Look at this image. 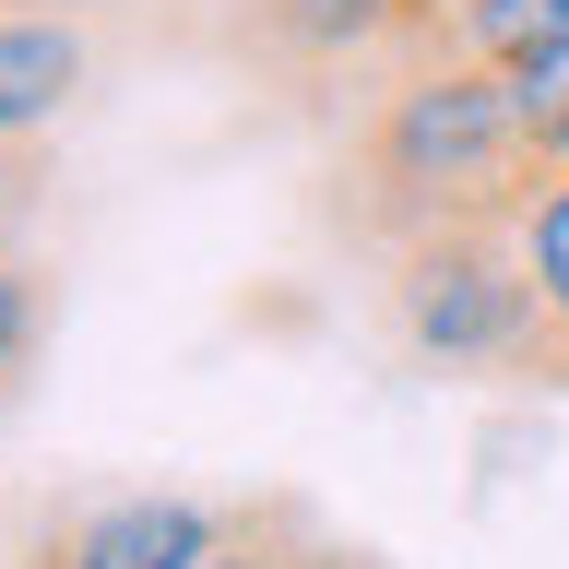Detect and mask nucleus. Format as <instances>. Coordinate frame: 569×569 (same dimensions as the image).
<instances>
[{"label": "nucleus", "instance_id": "7", "mask_svg": "<svg viewBox=\"0 0 569 569\" xmlns=\"http://www.w3.org/2000/svg\"><path fill=\"white\" fill-rule=\"evenodd\" d=\"M546 48H569V0H439V60L522 71Z\"/></svg>", "mask_w": 569, "mask_h": 569}, {"label": "nucleus", "instance_id": "4", "mask_svg": "<svg viewBox=\"0 0 569 569\" xmlns=\"http://www.w3.org/2000/svg\"><path fill=\"white\" fill-rule=\"evenodd\" d=\"M213 498H167V487H142V498H83V510H36V533H48V558L60 569H190L213 546Z\"/></svg>", "mask_w": 569, "mask_h": 569}, {"label": "nucleus", "instance_id": "2", "mask_svg": "<svg viewBox=\"0 0 569 569\" xmlns=\"http://www.w3.org/2000/svg\"><path fill=\"white\" fill-rule=\"evenodd\" d=\"M380 320L439 380H546V297H533V261H522V202L403 238L380 261Z\"/></svg>", "mask_w": 569, "mask_h": 569}, {"label": "nucleus", "instance_id": "11", "mask_svg": "<svg viewBox=\"0 0 569 569\" xmlns=\"http://www.w3.org/2000/svg\"><path fill=\"white\" fill-rule=\"evenodd\" d=\"M356 569H380V558H356Z\"/></svg>", "mask_w": 569, "mask_h": 569}, {"label": "nucleus", "instance_id": "6", "mask_svg": "<svg viewBox=\"0 0 569 569\" xmlns=\"http://www.w3.org/2000/svg\"><path fill=\"white\" fill-rule=\"evenodd\" d=\"M190 569H356V546H332L297 498H226V522Z\"/></svg>", "mask_w": 569, "mask_h": 569}, {"label": "nucleus", "instance_id": "8", "mask_svg": "<svg viewBox=\"0 0 569 569\" xmlns=\"http://www.w3.org/2000/svg\"><path fill=\"white\" fill-rule=\"evenodd\" d=\"M522 261H533V297H546V380L569 391V154L522 202Z\"/></svg>", "mask_w": 569, "mask_h": 569}, {"label": "nucleus", "instance_id": "5", "mask_svg": "<svg viewBox=\"0 0 569 569\" xmlns=\"http://www.w3.org/2000/svg\"><path fill=\"white\" fill-rule=\"evenodd\" d=\"M83 71H96L83 12H0V142H36L83 96Z\"/></svg>", "mask_w": 569, "mask_h": 569}, {"label": "nucleus", "instance_id": "1", "mask_svg": "<svg viewBox=\"0 0 569 569\" xmlns=\"http://www.w3.org/2000/svg\"><path fill=\"white\" fill-rule=\"evenodd\" d=\"M533 178H546V142L522 119V83L487 60H427L332 131L309 213H320V238H345V261L380 273L427 226L533 202Z\"/></svg>", "mask_w": 569, "mask_h": 569}, {"label": "nucleus", "instance_id": "9", "mask_svg": "<svg viewBox=\"0 0 569 569\" xmlns=\"http://www.w3.org/2000/svg\"><path fill=\"white\" fill-rule=\"evenodd\" d=\"M48 297H60L48 261H36V249H0V391L24 380V356L48 345Z\"/></svg>", "mask_w": 569, "mask_h": 569}, {"label": "nucleus", "instance_id": "3", "mask_svg": "<svg viewBox=\"0 0 569 569\" xmlns=\"http://www.w3.org/2000/svg\"><path fill=\"white\" fill-rule=\"evenodd\" d=\"M213 36L284 107L345 131L368 96H391L403 71L439 60V0H213Z\"/></svg>", "mask_w": 569, "mask_h": 569}, {"label": "nucleus", "instance_id": "10", "mask_svg": "<svg viewBox=\"0 0 569 569\" xmlns=\"http://www.w3.org/2000/svg\"><path fill=\"white\" fill-rule=\"evenodd\" d=\"M0 569H60V558H48V533L24 522V533H12V558H0Z\"/></svg>", "mask_w": 569, "mask_h": 569}]
</instances>
